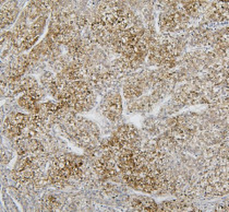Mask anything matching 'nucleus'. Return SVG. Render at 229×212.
Returning a JSON list of instances; mask_svg holds the SVG:
<instances>
[{
	"label": "nucleus",
	"instance_id": "2",
	"mask_svg": "<svg viewBox=\"0 0 229 212\" xmlns=\"http://www.w3.org/2000/svg\"><path fill=\"white\" fill-rule=\"evenodd\" d=\"M41 50H39L38 47H36V48H34L31 51V54L29 55V59H31V61H36L37 59L41 57Z\"/></svg>",
	"mask_w": 229,
	"mask_h": 212
},
{
	"label": "nucleus",
	"instance_id": "4",
	"mask_svg": "<svg viewBox=\"0 0 229 212\" xmlns=\"http://www.w3.org/2000/svg\"><path fill=\"white\" fill-rule=\"evenodd\" d=\"M217 210H223V211H228V207H223V206H219V207H217Z\"/></svg>",
	"mask_w": 229,
	"mask_h": 212
},
{
	"label": "nucleus",
	"instance_id": "1",
	"mask_svg": "<svg viewBox=\"0 0 229 212\" xmlns=\"http://www.w3.org/2000/svg\"><path fill=\"white\" fill-rule=\"evenodd\" d=\"M21 86L22 89L25 91L29 90V89H37V83L34 78H26L24 80L21 81Z\"/></svg>",
	"mask_w": 229,
	"mask_h": 212
},
{
	"label": "nucleus",
	"instance_id": "3",
	"mask_svg": "<svg viewBox=\"0 0 229 212\" xmlns=\"http://www.w3.org/2000/svg\"><path fill=\"white\" fill-rule=\"evenodd\" d=\"M41 81H43L44 84H49V86H50L55 80H54V77H52V74H51L50 72H46L44 76H43V78H41Z\"/></svg>",
	"mask_w": 229,
	"mask_h": 212
}]
</instances>
